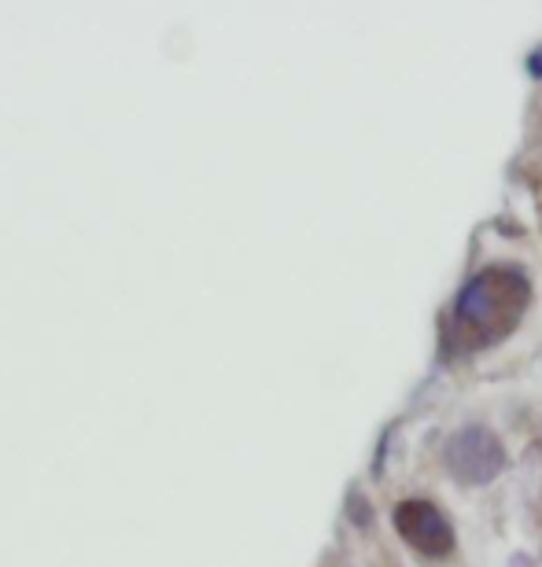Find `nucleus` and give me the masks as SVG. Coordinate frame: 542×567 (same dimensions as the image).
Instances as JSON below:
<instances>
[{
  "label": "nucleus",
  "mask_w": 542,
  "mask_h": 567,
  "mask_svg": "<svg viewBox=\"0 0 542 567\" xmlns=\"http://www.w3.org/2000/svg\"><path fill=\"white\" fill-rule=\"evenodd\" d=\"M532 277L517 262H491L472 274L450 302L443 324V354L472 358L505 343L532 306Z\"/></svg>",
  "instance_id": "f257e3e1"
},
{
  "label": "nucleus",
  "mask_w": 542,
  "mask_h": 567,
  "mask_svg": "<svg viewBox=\"0 0 542 567\" xmlns=\"http://www.w3.org/2000/svg\"><path fill=\"white\" fill-rule=\"evenodd\" d=\"M443 464L458 486H488L505 472V446L491 427L466 424L443 442Z\"/></svg>",
  "instance_id": "f03ea898"
},
{
  "label": "nucleus",
  "mask_w": 542,
  "mask_h": 567,
  "mask_svg": "<svg viewBox=\"0 0 542 567\" xmlns=\"http://www.w3.org/2000/svg\"><path fill=\"white\" fill-rule=\"evenodd\" d=\"M395 530L399 538L410 546L413 553H421L428 560H447L454 553L458 538H454V524L443 516V508L436 502H425V497H406V502L395 505Z\"/></svg>",
  "instance_id": "7ed1b4c3"
},
{
  "label": "nucleus",
  "mask_w": 542,
  "mask_h": 567,
  "mask_svg": "<svg viewBox=\"0 0 542 567\" xmlns=\"http://www.w3.org/2000/svg\"><path fill=\"white\" fill-rule=\"evenodd\" d=\"M351 519H355L358 527H369L372 524V513H369L366 494H358V491H351Z\"/></svg>",
  "instance_id": "20e7f679"
},
{
  "label": "nucleus",
  "mask_w": 542,
  "mask_h": 567,
  "mask_svg": "<svg viewBox=\"0 0 542 567\" xmlns=\"http://www.w3.org/2000/svg\"><path fill=\"white\" fill-rule=\"evenodd\" d=\"M528 71H532V78H542V52H535L532 60H528Z\"/></svg>",
  "instance_id": "39448f33"
}]
</instances>
